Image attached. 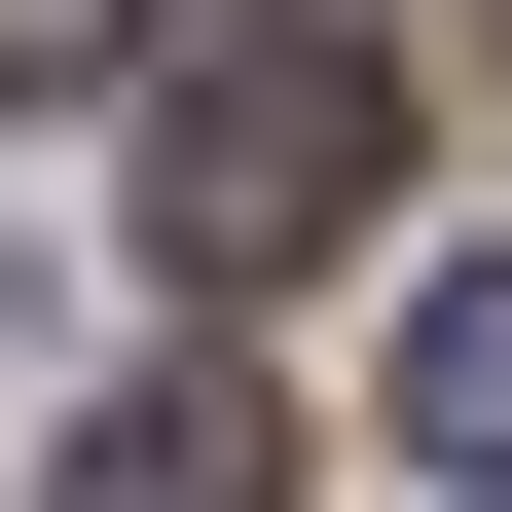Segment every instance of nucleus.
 <instances>
[{
  "mask_svg": "<svg viewBox=\"0 0 512 512\" xmlns=\"http://www.w3.org/2000/svg\"><path fill=\"white\" fill-rule=\"evenodd\" d=\"M366 183H403V74H366L330 0H256V37H183V74H147V256H183V293L366 256Z\"/></svg>",
  "mask_w": 512,
  "mask_h": 512,
  "instance_id": "obj_1",
  "label": "nucleus"
},
{
  "mask_svg": "<svg viewBox=\"0 0 512 512\" xmlns=\"http://www.w3.org/2000/svg\"><path fill=\"white\" fill-rule=\"evenodd\" d=\"M37 512H293V439L220 403V366H147V403H74V476Z\"/></svg>",
  "mask_w": 512,
  "mask_h": 512,
  "instance_id": "obj_2",
  "label": "nucleus"
},
{
  "mask_svg": "<svg viewBox=\"0 0 512 512\" xmlns=\"http://www.w3.org/2000/svg\"><path fill=\"white\" fill-rule=\"evenodd\" d=\"M403 439H439V476H512V256H439V293H403Z\"/></svg>",
  "mask_w": 512,
  "mask_h": 512,
  "instance_id": "obj_3",
  "label": "nucleus"
},
{
  "mask_svg": "<svg viewBox=\"0 0 512 512\" xmlns=\"http://www.w3.org/2000/svg\"><path fill=\"white\" fill-rule=\"evenodd\" d=\"M0 74H147V0H0Z\"/></svg>",
  "mask_w": 512,
  "mask_h": 512,
  "instance_id": "obj_4",
  "label": "nucleus"
},
{
  "mask_svg": "<svg viewBox=\"0 0 512 512\" xmlns=\"http://www.w3.org/2000/svg\"><path fill=\"white\" fill-rule=\"evenodd\" d=\"M476 512H512V476H476Z\"/></svg>",
  "mask_w": 512,
  "mask_h": 512,
  "instance_id": "obj_5",
  "label": "nucleus"
}]
</instances>
